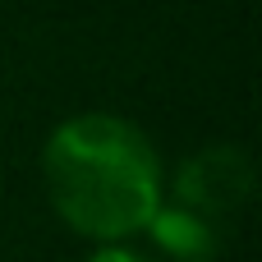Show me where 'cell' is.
<instances>
[{
    "mask_svg": "<svg viewBox=\"0 0 262 262\" xmlns=\"http://www.w3.org/2000/svg\"><path fill=\"white\" fill-rule=\"evenodd\" d=\"M46 175L60 212L88 235H124L152 221L157 207L152 161L143 143L111 120H83L55 134Z\"/></svg>",
    "mask_w": 262,
    "mask_h": 262,
    "instance_id": "obj_1",
    "label": "cell"
},
{
    "mask_svg": "<svg viewBox=\"0 0 262 262\" xmlns=\"http://www.w3.org/2000/svg\"><path fill=\"white\" fill-rule=\"evenodd\" d=\"M180 193H184V203H193V207H226V198L239 193V184H230V157H207V161H198V166L184 175Z\"/></svg>",
    "mask_w": 262,
    "mask_h": 262,
    "instance_id": "obj_2",
    "label": "cell"
},
{
    "mask_svg": "<svg viewBox=\"0 0 262 262\" xmlns=\"http://www.w3.org/2000/svg\"><path fill=\"white\" fill-rule=\"evenodd\" d=\"M157 239L166 249H175L180 258H207L212 249V230L203 226V216H189V212H170L157 221Z\"/></svg>",
    "mask_w": 262,
    "mask_h": 262,
    "instance_id": "obj_3",
    "label": "cell"
},
{
    "mask_svg": "<svg viewBox=\"0 0 262 262\" xmlns=\"http://www.w3.org/2000/svg\"><path fill=\"white\" fill-rule=\"evenodd\" d=\"M97 262H134V258H124V253H106V258H97Z\"/></svg>",
    "mask_w": 262,
    "mask_h": 262,
    "instance_id": "obj_4",
    "label": "cell"
}]
</instances>
